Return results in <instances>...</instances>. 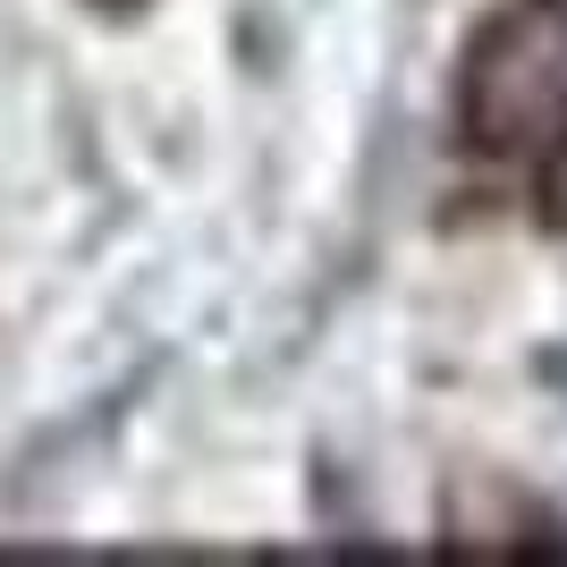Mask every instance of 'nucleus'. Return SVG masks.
I'll return each mask as SVG.
<instances>
[{
  "label": "nucleus",
  "instance_id": "nucleus-1",
  "mask_svg": "<svg viewBox=\"0 0 567 567\" xmlns=\"http://www.w3.org/2000/svg\"><path fill=\"white\" fill-rule=\"evenodd\" d=\"M441 195L483 229L567 237V0H483L441 111Z\"/></svg>",
  "mask_w": 567,
  "mask_h": 567
}]
</instances>
